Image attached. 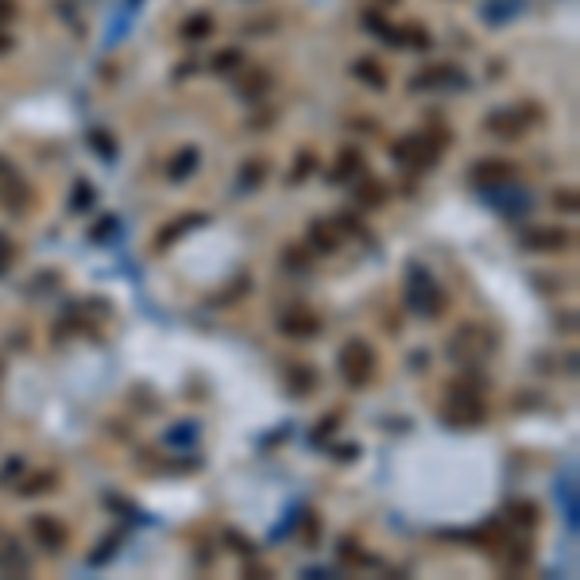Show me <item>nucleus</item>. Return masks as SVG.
<instances>
[{
	"instance_id": "5701e85b",
	"label": "nucleus",
	"mask_w": 580,
	"mask_h": 580,
	"mask_svg": "<svg viewBox=\"0 0 580 580\" xmlns=\"http://www.w3.org/2000/svg\"><path fill=\"white\" fill-rule=\"evenodd\" d=\"M240 66H244V50H240V47L220 50V55H213V62H209V70H213V73H225V78H228V73H236Z\"/></svg>"
},
{
	"instance_id": "58836bf2",
	"label": "nucleus",
	"mask_w": 580,
	"mask_h": 580,
	"mask_svg": "<svg viewBox=\"0 0 580 580\" xmlns=\"http://www.w3.org/2000/svg\"><path fill=\"white\" fill-rule=\"evenodd\" d=\"M379 4H398V0H379Z\"/></svg>"
},
{
	"instance_id": "2eb2a0df",
	"label": "nucleus",
	"mask_w": 580,
	"mask_h": 580,
	"mask_svg": "<svg viewBox=\"0 0 580 580\" xmlns=\"http://www.w3.org/2000/svg\"><path fill=\"white\" fill-rule=\"evenodd\" d=\"M522 8H526V0H483V4H480V19L488 27H499V24H511Z\"/></svg>"
},
{
	"instance_id": "bb28decb",
	"label": "nucleus",
	"mask_w": 580,
	"mask_h": 580,
	"mask_svg": "<svg viewBox=\"0 0 580 580\" xmlns=\"http://www.w3.org/2000/svg\"><path fill=\"white\" fill-rule=\"evenodd\" d=\"M263 171H267V163H263V159H248L244 166H240V174H244V178H240V186H244V189L259 186L263 182Z\"/></svg>"
},
{
	"instance_id": "c756f323",
	"label": "nucleus",
	"mask_w": 580,
	"mask_h": 580,
	"mask_svg": "<svg viewBox=\"0 0 580 580\" xmlns=\"http://www.w3.org/2000/svg\"><path fill=\"white\" fill-rule=\"evenodd\" d=\"M313 166H318V159H313V151H302V155H298V163H294V174H290V182H305Z\"/></svg>"
},
{
	"instance_id": "9d476101",
	"label": "nucleus",
	"mask_w": 580,
	"mask_h": 580,
	"mask_svg": "<svg viewBox=\"0 0 580 580\" xmlns=\"http://www.w3.org/2000/svg\"><path fill=\"white\" fill-rule=\"evenodd\" d=\"M31 537H35V545H43V553H62L70 530L55 514H31Z\"/></svg>"
},
{
	"instance_id": "dca6fc26",
	"label": "nucleus",
	"mask_w": 580,
	"mask_h": 580,
	"mask_svg": "<svg viewBox=\"0 0 580 580\" xmlns=\"http://www.w3.org/2000/svg\"><path fill=\"white\" fill-rule=\"evenodd\" d=\"M360 174H364V151L356 143L341 147V155H336V163H333V182H352V178H360Z\"/></svg>"
},
{
	"instance_id": "473e14b6",
	"label": "nucleus",
	"mask_w": 580,
	"mask_h": 580,
	"mask_svg": "<svg viewBox=\"0 0 580 580\" xmlns=\"http://www.w3.org/2000/svg\"><path fill=\"white\" fill-rule=\"evenodd\" d=\"M8 263H12V240H8L4 232H0V271H4Z\"/></svg>"
},
{
	"instance_id": "4c0bfd02",
	"label": "nucleus",
	"mask_w": 580,
	"mask_h": 580,
	"mask_svg": "<svg viewBox=\"0 0 580 580\" xmlns=\"http://www.w3.org/2000/svg\"><path fill=\"white\" fill-rule=\"evenodd\" d=\"M135 4H143V0H128V8H135Z\"/></svg>"
},
{
	"instance_id": "e433bc0d",
	"label": "nucleus",
	"mask_w": 580,
	"mask_h": 580,
	"mask_svg": "<svg viewBox=\"0 0 580 580\" xmlns=\"http://www.w3.org/2000/svg\"><path fill=\"white\" fill-rule=\"evenodd\" d=\"M356 452H360L356 445H336V449H333V457H336V460H356Z\"/></svg>"
},
{
	"instance_id": "7ed1b4c3",
	"label": "nucleus",
	"mask_w": 580,
	"mask_h": 580,
	"mask_svg": "<svg viewBox=\"0 0 580 580\" xmlns=\"http://www.w3.org/2000/svg\"><path fill=\"white\" fill-rule=\"evenodd\" d=\"M495 348V336L491 329H483V325H472V321H464L457 325V329L449 333V341H445V356L452 364H476L483 360Z\"/></svg>"
},
{
	"instance_id": "2f4dec72",
	"label": "nucleus",
	"mask_w": 580,
	"mask_h": 580,
	"mask_svg": "<svg viewBox=\"0 0 580 580\" xmlns=\"http://www.w3.org/2000/svg\"><path fill=\"white\" fill-rule=\"evenodd\" d=\"M553 209H561V213H576V189H557L553 194Z\"/></svg>"
},
{
	"instance_id": "393cba45",
	"label": "nucleus",
	"mask_w": 580,
	"mask_h": 580,
	"mask_svg": "<svg viewBox=\"0 0 580 580\" xmlns=\"http://www.w3.org/2000/svg\"><path fill=\"white\" fill-rule=\"evenodd\" d=\"M55 472H39V476H27L24 483H19V495H39V491H50V488H55Z\"/></svg>"
},
{
	"instance_id": "c85d7f7f",
	"label": "nucleus",
	"mask_w": 580,
	"mask_h": 580,
	"mask_svg": "<svg viewBox=\"0 0 580 580\" xmlns=\"http://www.w3.org/2000/svg\"><path fill=\"white\" fill-rule=\"evenodd\" d=\"M89 143H93V151L97 155H104V159H116V147H112L109 132H89Z\"/></svg>"
},
{
	"instance_id": "6ab92c4d",
	"label": "nucleus",
	"mask_w": 580,
	"mask_h": 580,
	"mask_svg": "<svg viewBox=\"0 0 580 580\" xmlns=\"http://www.w3.org/2000/svg\"><path fill=\"white\" fill-rule=\"evenodd\" d=\"M197 166H202V151H197V147H182V151H174V159L166 163V178H171V182H186Z\"/></svg>"
},
{
	"instance_id": "39448f33",
	"label": "nucleus",
	"mask_w": 580,
	"mask_h": 580,
	"mask_svg": "<svg viewBox=\"0 0 580 580\" xmlns=\"http://www.w3.org/2000/svg\"><path fill=\"white\" fill-rule=\"evenodd\" d=\"M441 147L445 143H437L434 135H426V132L403 135V140L391 143V159L403 166V171H429V166L441 159Z\"/></svg>"
},
{
	"instance_id": "7c9ffc66",
	"label": "nucleus",
	"mask_w": 580,
	"mask_h": 580,
	"mask_svg": "<svg viewBox=\"0 0 580 580\" xmlns=\"http://www.w3.org/2000/svg\"><path fill=\"white\" fill-rule=\"evenodd\" d=\"M116 228H120V225H116V217H104V220H97V225H93V232H89V236L97 240V244H109Z\"/></svg>"
},
{
	"instance_id": "423d86ee",
	"label": "nucleus",
	"mask_w": 580,
	"mask_h": 580,
	"mask_svg": "<svg viewBox=\"0 0 580 580\" xmlns=\"http://www.w3.org/2000/svg\"><path fill=\"white\" fill-rule=\"evenodd\" d=\"M542 120V109L537 104H519V109H495L488 112V120H483V128L491 135H503V140H519L534 128V124Z\"/></svg>"
},
{
	"instance_id": "72a5a7b5",
	"label": "nucleus",
	"mask_w": 580,
	"mask_h": 580,
	"mask_svg": "<svg viewBox=\"0 0 580 580\" xmlns=\"http://www.w3.org/2000/svg\"><path fill=\"white\" fill-rule=\"evenodd\" d=\"M333 429H336V414H329V418H325L318 429H313V441H325V437L333 434Z\"/></svg>"
},
{
	"instance_id": "0eeeda50",
	"label": "nucleus",
	"mask_w": 580,
	"mask_h": 580,
	"mask_svg": "<svg viewBox=\"0 0 580 580\" xmlns=\"http://www.w3.org/2000/svg\"><path fill=\"white\" fill-rule=\"evenodd\" d=\"M406 86L414 93H426V89H464V86H468V73H464L457 62H441V66L418 70Z\"/></svg>"
},
{
	"instance_id": "4468645a",
	"label": "nucleus",
	"mask_w": 580,
	"mask_h": 580,
	"mask_svg": "<svg viewBox=\"0 0 580 580\" xmlns=\"http://www.w3.org/2000/svg\"><path fill=\"white\" fill-rule=\"evenodd\" d=\"M202 225H209V217L205 213H186V217H174L171 225H163L159 228V236H155V248H171V244H178V240L186 236V232H194V228H202Z\"/></svg>"
},
{
	"instance_id": "6e6552de",
	"label": "nucleus",
	"mask_w": 580,
	"mask_h": 580,
	"mask_svg": "<svg viewBox=\"0 0 580 580\" xmlns=\"http://www.w3.org/2000/svg\"><path fill=\"white\" fill-rule=\"evenodd\" d=\"M279 333L290 336V341H313L321 333V313L305 310V305H290L287 313H279Z\"/></svg>"
},
{
	"instance_id": "f257e3e1",
	"label": "nucleus",
	"mask_w": 580,
	"mask_h": 580,
	"mask_svg": "<svg viewBox=\"0 0 580 580\" xmlns=\"http://www.w3.org/2000/svg\"><path fill=\"white\" fill-rule=\"evenodd\" d=\"M403 294H406V305L410 313H418V318L434 321L445 313V290H441V282L429 275L426 263H406V275H403Z\"/></svg>"
},
{
	"instance_id": "aec40b11",
	"label": "nucleus",
	"mask_w": 580,
	"mask_h": 580,
	"mask_svg": "<svg viewBox=\"0 0 580 580\" xmlns=\"http://www.w3.org/2000/svg\"><path fill=\"white\" fill-rule=\"evenodd\" d=\"M352 78L364 81L367 89H387V70L379 66V58H356L352 62Z\"/></svg>"
},
{
	"instance_id": "ddd939ff",
	"label": "nucleus",
	"mask_w": 580,
	"mask_h": 580,
	"mask_svg": "<svg viewBox=\"0 0 580 580\" xmlns=\"http://www.w3.org/2000/svg\"><path fill=\"white\" fill-rule=\"evenodd\" d=\"M387 197H391V189L379 182V178H367V174L352 178V202L360 209H383Z\"/></svg>"
},
{
	"instance_id": "412c9836",
	"label": "nucleus",
	"mask_w": 580,
	"mask_h": 580,
	"mask_svg": "<svg viewBox=\"0 0 580 580\" xmlns=\"http://www.w3.org/2000/svg\"><path fill=\"white\" fill-rule=\"evenodd\" d=\"M507 519H511L514 526H522V530H534L537 519H542V511H537L534 499H511V503H507Z\"/></svg>"
},
{
	"instance_id": "9b49d317",
	"label": "nucleus",
	"mask_w": 580,
	"mask_h": 580,
	"mask_svg": "<svg viewBox=\"0 0 580 580\" xmlns=\"http://www.w3.org/2000/svg\"><path fill=\"white\" fill-rule=\"evenodd\" d=\"M519 244H522L526 251H565L568 244H573V232H568V228H557V225H542V228L522 232Z\"/></svg>"
},
{
	"instance_id": "1a4fd4ad",
	"label": "nucleus",
	"mask_w": 580,
	"mask_h": 580,
	"mask_svg": "<svg viewBox=\"0 0 580 580\" xmlns=\"http://www.w3.org/2000/svg\"><path fill=\"white\" fill-rule=\"evenodd\" d=\"M468 174L480 189H495V186L514 182V178H519V166H514L511 159H476L468 166Z\"/></svg>"
},
{
	"instance_id": "20e7f679",
	"label": "nucleus",
	"mask_w": 580,
	"mask_h": 580,
	"mask_svg": "<svg viewBox=\"0 0 580 580\" xmlns=\"http://www.w3.org/2000/svg\"><path fill=\"white\" fill-rule=\"evenodd\" d=\"M336 367H341V379L352 391H360L375 379V348L360 341V336H352V341H344L341 356H336Z\"/></svg>"
},
{
	"instance_id": "a878e982",
	"label": "nucleus",
	"mask_w": 580,
	"mask_h": 580,
	"mask_svg": "<svg viewBox=\"0 0 580 580\" xmlns=\"http://www.w3.org/2000/svg\"><path fill=\"white\" fill-rule=\"evenodd\" d=\"M93 202H97V194H93L89 182H78V186H73V197H70V209H73V213H86Z\"/></svg>"
},
{
	"instance_id": "4be33fe9",
	"label": "nucleus",
	"mask_w": 580,
	"mask_h": 580,
	"mask_svg": "<svg viewBox=\"0 0 580 580\" xmlns=\"http://www.w3.org/2000/svg\"><path fill=\"white\" fill-rule=\"evenodd\" d=\"M213 27H217V24H213V16H209V12H197V16H189V19H186L178 35H182L186 43H202V39L213 35Z\"/></svg>"
},
{
	"instance_id": "b1692460",
	"label": "nucleus",
	"mask_w": 580,
	"mask_h": 580,
	"mask_svg": "<svg viewBox=\"0 0 580 580\" xmlns=\"http://www.w3.org/2000/svg\"><path fill=\"white\" fill-rule=\"evenodd\" d=\"M503 553H507V557H503V565H507L511 573H522V568L530 565V545H526V542H511V545H503Z\"/></svg>"
},
{
	"instance_id": "f3484780",
	"label": "nucleus",
	"mask_w": 580,
	"mask_h": 580,
	"mask_svg": "<svg viewBox=\"0 0 580 580\" xmlns=\"http://www.w3.org/2000/svg\"><path fill=\"white\" fill-rule=\"evenodd\" d=\"M27 568H31V561H27V553L19 550L16 537H0V573H8V576H24Z\"/></svg>"
},
{
	"instance_id": "f8f14e48",
	"label": "nucleus",
	"mask_w": 580,
	"mask_h": 580,
	"mask_svg": "<svg viewBox=\"0 0 580 580\" xmlns=\"http://www.w3.org/2000/svg\"><path fill=\"white\" fill-rule=\"evenodd\" d=\"M305 244L318 251V256H333V251L341 248V228H336V220H310Z\"/></svg>"
},
{
	"instance_id": "cd10ccee",
	"label": "nucleus",
	"mask_w": 580,
	"mask_h": 580,
	"mask_svg": "<svg viewBox=\"0 0 580 580\" xmlns=\"http://www.w3.org/2000/svg\"><path fill=\"white\" fill-rule=\"evenodd\" d=\"M310 251H305V248H287V251H282V267H287V263H290V271H305V267H310Z\"/></svg>"
},
{
	"instance_id": "f03ea898",
	"label": "nucleus",
	"mask_w": 580,
	"mask_h": 580,
	"mask_svg": "<svg viewBox=\"0 0 580 580\" xmlns=\"http://www.w3.org/2000/svg\"><path fill=\"white\" fill-rule=\"evenodd\" d=\"M441 418H445L449 426H480V421L488 418L483 391L472 383V379H457V383H449L445 403H441Z\"/></svg>"
},
{
	"instance_id": "f704fd0d",
	"label": "nucleus",
	"mask_w": 580,
	"mask_h": 580,
	"mask_svg": "<svg viewBox=\"0 0 580 580\" xmlns=\"http://www.w3.org/2000/svg\"><path fill=\"white\" fill-rule=\"evenodd\" d=\"M8 50H16V39L8 31V24H0V55H8Z\"/></svg>"
},
{
	"instance_id": "a211bd4d",
	"label": "nucleus",
	"mask_w": 580,
	"mask_h": 580,
	"mask_svg": "<svg viewBox=\"0 0 580 580\" xmlns=\"http://www.w3.org/2000/svg\"><path fill=\"white\" fill-rule=\"evenodd\" d=\"M282 379H287V391L294 398H305L318 387V372H313L310 364H287V372H282Z\"/></svg>"
},
{
	"instance_id": "c9c22d12",
	"label": "nucleus",
	"mask_w": 580,
	"mask_h": 580,
	"mask_svg": "<svg viewBox=\"0 0 580 580\" xmlns=\"http://www.w3.org/2000/svg\"><path fill=\"white\" fill-rule=\"evenodd\" d=\"M16 0H0V24H8V19H16Z\"/></svg>"
}]
</instances>
